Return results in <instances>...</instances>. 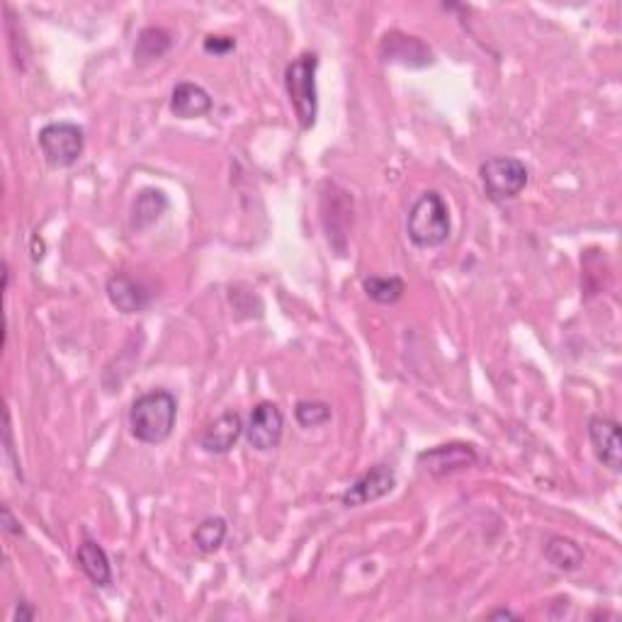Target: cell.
Returning a JSON list of instances; mask_svg holds the SVG:
<instances>
[{
  "instance_id": "1",
  "label": "cell",
  "mask_w": 622,
  "mask_h": 622,
  "mask_svg": "<svg viewBox=\"0 0 622 622\" xmlns=\"http://www.w3.org/2000/svg\"><path fill=\"white\" fill-rule=\"evenodd\" d=\"M178 416V401L166 389L146 392L129 409V428L146 445H161L171 438Z\"/></svg>"
},
{
  "instance_id": "2",
  "label": "cell",
  "mask_w": 622,
  "mask_h": 622,
  "mask_svg": "<svg viewBox=\"0 0 622 622\" xmlns=\"http://www.w3.org/2000/svg\"><path fill=\"white\" fill-rule=\"evenodd\" d=\"M406 234L418 248H435L448 241L450 212L440 192L428 190L418 197L406 217Z\"/></svg>"
},
{
  "instance_id": "3",
  "label": "cell",
  "mask_w": 622,
  "mask_h": 622,
  "mask_svg": "<svg viewBox=\"0 0 622 622\" xmlns=\"http://www.w3.org/2000/svg\"><path fill=\"white\" fill-rule=\"evenodd\" d=\"M316 69H319V56L302 54L287 66L285 88L290 95V103L297 115L299 127L307 132L316 124L319 115V98H316Z\"/></svg>"
},
{
  "instance_id": "4",
  "label": "cell",
  "mask_w": 622,
  "mask_h": 622,
  "mask_svg": "<svg viewBox=\"0 0 622 622\" xmlns=\"http://www.w3.org/2000/svg\"><path fill=\"white\" fill-rule=\"evenodd\" d=\"M479 175H482L486 195H489L494 202L513 200V197H518L520 192L525 190V185H528V168H525L523 161L511 156L489 158V161L482 163V168H479Z\"/></svg>"
},
{
  "instance_id": "5",
  "label": "cell",
  "mask_w": 622,
  "mask_h": 622,
  "mask_svg": "<svg viewBox=\"0 0 622 622\" xmlns=\"http://www.w3.org/2000/svg\"><path fill=\"white\" fill-rule=\"evenodd\" d=\"M86 146L83 129L73 122H52L39 132V149L49 166L69 168L78 161Z\"/></svg>"
},
{
  "instance_id": "6",
  "label": "cell",
  "mask_w": 622,
  "mask_h": 622,
  "mask_svg": "<svg viewBox=\"0 0 622 622\" xmlns=\"http://www.w3.org/2000/svg\"><path fill=\"white\" fill-rule=\"evenodd\" d=\"M474 465H477V452H474L472 445L465 443L438 445V448L418 455V467L431 474V477H445V474L462 472V469Z\"/></svg>"
},
{
  "instance_id": "7",
  "label": "cell",
  "mask_w": 622,
  "mask_h": 622,
  "mask_svg": "<svg viewBox=\"0 0 622 622\" xmlns=\"http://www.w3.org/2000/svg\"><path fill=\"white\" fill-rule=\"evenodd\" d=\"M282 428H285L282 411L277 409L275 404H270V401H263V404H258L256 409L251 411L246 438H248V443H251V448H256L260 452H268L280 445Z\"/></svg>"
},
{
  "instance_id": "8",
  "label": "cell",
  "mask_w": 622,
  "mask_h": 622,
  "mask_svg": "<svg viewBox=\"0 0 622 622\" xmlns=\"http://www.w3.org/2000/svg\"><path fill=\"white\" fill-rule=\"evenodd\" d=\"M394 484H397V474H394L392 467L387 465L372 467L370 472H365L363 477L355 479V482L348 486V491L343 494V506L355 508L382 499V496H387L389 491L394 489Z\"/></svg>"
},
{
  "instance_id": "9",
  "label": "cell",
  "mask_w": 622,
  "mask_h": 622,
  "mask_svg": "<svg viewBox=\"0 0 622 622\" xmlns=\"http://www.w3.org/2000/svg\"><path fill=\"white\" fill-rule=\"evenodd\" d=\"M588 438H591L593 452L605 467L620 472L622 448H620V426L608 416H593L588 421Z\"/></svg>"
},
{
  "instance_id": "10",
  "label": "cell",
  "mask_w": 622,
  "mask_h": 622,
  "mask_svg": "<svg viewBox=\"0 0 622 622\" xmlns=\"http://www.w3.org/2000/svg\"><path fill=\"white\" fill-rule=\"evenodd\" d=\"M382 56L389 64L409 66V69H423L433 64V52L418 37L401 35V32H389L382 39Z\"/></svg>"
},
{
  "instance_id": "11",
  "label": "cell",
  "mask_w": 622,
  "mask_h": 622,
  "mask_svg": "<svg viewBox=\"0 0 622 622\" xmlns=\"http://www.w3.org/2000/svg\"><path fill=\"white\" fill-rule=\"evenodd\" d=\"M107 297L122 314H139L151 304V292L129 275H112L107 280Z\"/></svg>"
},
{
  "instance_id": "12",
  "label": "cell",
  "mask_w": 622,
  "mask_h": 622,
  "mask_svg": "<svg viewBox=\"0 0 622 622\" xmlns=\"http://www.w3.org/2000/svg\"><path fill=\"white\" fill-rule=\"evenodd\" d=\"M243 433V423L241 416L236 411H226L217 418V421L209 423V428L202 433L200 445L202 450L209 452V455H224L236 445V440L241 438Z\"/></svg>"
},
{
  "instance_id": "13",
  "label": "cell",
  "mask_w": 622,
  "mask_h": 622,
  "mask_svg": "<svg viewBox=\"0 0 622 622\" xmlns=\"http://www.w3.org/2000/svg\"><path fill=\"white\" fill-rule=\"evenodd\" d=\"M171 110L180 120H195V117L207 115L212 110V98L197 83H178L171 95Z\"/></svg>"
},
{
  "instance_id": "14",
  "label": "cell",
  "mask_w": 622,
  "mask_h": 622,
  "mask_svg": "<svg viewBox=\"0 0 622 622\" xmlns=\"http://www.w3.org/2000/svg\"><path fill=\"white\" fill-rule=\"evenodd\" d=\"M76 559H78V564H81V569L86 571L88 579L93 581L95 586L105 588V586L112 584L110 559H107V552L98 545V542H93V540L83 542V545L78 547Z\"/></svg>"
},
{
  "instance_id": "15",
  "label": "cell",
  "mask_w": 622,
  "mask_h": 622,
  "mask_svg": "<svg viewBox=\"0 0 622 622\" xmlns=\"http://www.w3.org/2000/svg\"><path fill=\"white\" fill-rule=\"evenodd\" d=\"M168 197L161 190H141L132 207V229L144 231L166 214Z\"/></svg>"
},
{
  "instance_id": "16",
  "label": "cell",
  "mask_w": 622,
  "mask_h": 622,
  "mask_svg": "<svg viewBox=\"0 0 622 622\" xmlns=\"http://www.w3.org/2000/svg\"><path fill=\"white\" fill-rule=\"evenodd\" d=\"M173 47V35L163 27H146L141 30V35L137 39V47H134V61L139 66L151 64V61H158L161 56H166L168 49Z\"/></svg>"
},
{
  "instance_id": "17",
  "label": "cell",
  "mask_w": 622,
  "mask_h": 622,
  "mask_svg": "<svg viewBox=\"0 0 622 622\" xmlns=\"http://www.w3.org/2000/svg\"><path fill=\"white\" fill-rule=\"evenodd\" d=\"M545 557H547V562L554 564V567L562 571H574L584 564V550H581L574 540H569V537H562V535H554L547 540Z\"/></svg>"
},
{
  "instance_id": "18",
  "label": "cell",
  "mask_w": 622,
  "mask_h": 622,
  "mask_svg": "<svg viewBox=\"0 0 622 622\" xmlns=\"http://www.w3.org/2000/svg\"><path fill=\"white\" fill-rule=\"evenodd\" d=\"M363 287L367 297L377 304H397L406 290L401 277H367Z\"/></svg>"
},
{
  "instance_id": "19",
  "label": "cell",
  "mask_w": 622,
  "mask_h": 622,
  "mask_svg": "<svg viewBox=\"0 0 622 622\" xmlns=\"http://www.w3.org/2000/svg\"><path fill=\"white\" fill-rule=\"evenodd\" d=\"M226 537V520L224 518H207L197 525L195 545L200 552H217Z\"/></svg>"
},
{
  "instance_id": "20",
  "label": "cell",
  "mask_w": 622,
  "mask_h": 622,
  "mask_svg": "<svg viewBox=\"0 0 622 622\" xmlns=\"http://www.w3.org/2000/svg\"><path fill=\"white\" fill-rule=\"evenodd\" d=\"M294 418L302 428H319L331 421V406L326 401H299Z\"/></svg>"
},
{
  "instance_id": "21",
  "label": "cell",
  "mask_w": 622,
  "mask_h": 622,
  "mask_svg": "<svg viewBox=\"0 0 622 622\" xmlns=\"http://www.w3.org/2000/svg\"><path fill=\"white\" fill-rule=\"evenodd\" d=\"M236 49V39L234 37H222V35H209L205 39V52L207 54H217L224 56Z\"/></svg>"
},
{
  "instance_id": "22",
  "label": "cell",
  "mask_w": 622,
  "mask_h": 622,
  "mask_svg": "<svg viewBox=\"0 0 622 622\" xmlns=\"http://www.w3.org/2000/svg\"><path fill=\"white\" fill-rule=\"evenodd\" d=\"M3 530L8 535H20L22 528H20V520H15L13 511H10L8 506H3Z\"/></svg>"
},
{
  "instance_id": "23",
  "label": "cell",
  "mask_w": 622,
  "mask_h": 622,
  "mask_svg": "<svg viewBox=\"0 0 622 622\" xmlns=\"http://www.w3.org/2000/svg\"><path fill=\"white\" fill-rule=\"evenodd\" d=\"M37 618V610L30 608V603H20L18 610H15V620L18 622H27V620H35Z\"/></svg>"
},
{
  "instance_id": "24",
  "label": "cell",
  "mask_w": 622,
  "mask_h": 622,
  "mask_svg": "<svg viewBox=\"0 0 622 622\" xmlns=\"http://www.w3.org/2000/svg\"><path fill=\"white\" fill-rule=\"evenodd\" d=\"M489 618H511V620H516L518 615L511 613V610H494V613H491Z\"/></svg>"
}]
</instances>
